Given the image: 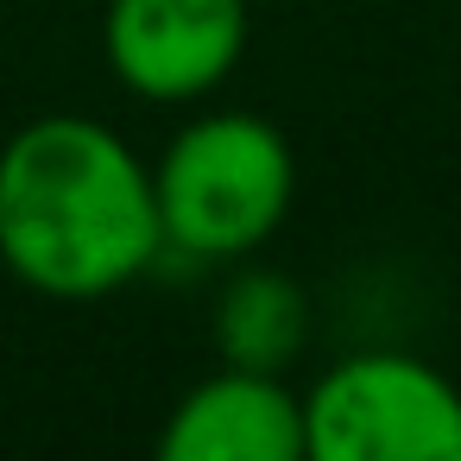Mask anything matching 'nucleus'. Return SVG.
<instances>
[{
    "instance_id": "obj_1",
    "label": "nucleus",
    "mask_w": 461,
    "mask_h": 461,
    "mask_svg": "<svg viewBox=\"0 0 461 461\" xmlns=\"http://www.w3.org/2000/svg\"><path fill=\"white\" fill-rule=\"evenodd\" d=\"M165 259L152 158L95 114L51 108L0 146V266L58 303H95Z\"/></svg>"
},
{
    "instance_id": "obj_2",
    "label": "nucleus",
    "mask_w": 461,
    "mask_h": 461,
    "mask_svg": "<svg viewBox=\"0 0 461 461\" xmlns=\"http://www.w3.org/2000/svg\"><path fill=\"white\" fill-rule=\"evenodd\" d=\"M152 196L165 253L215 266L253 259L297 203V158L266 114L203 108L152 158Z\"/></svg>"
},
{
    "instance_id": "obj_3",
    "label": "nucleus",
    "mask_w": 461,
    "mask_h": 461,
    "mask_svg": "<svg viewBox=\"0 0 461 461\" xmlns=\"http://www.w3.org/2000/svg\"><path fill=\"white\" fill-rule=\"evenodd\" d=\"M310 461H461V385L404 354L366 348L303 392Z\"/></svg>"
},
{
    "instance_id": "obj_4",
    "label": "nucleus",
    "mask_w": 461,
    "mask_h": 461,
    "mask_svg": "<svg viewBox=\"0 0 461 461\" xmlns=\"http://www.w3.org/2000/svg\"><path fill=\"white\" fill-rule=\"evenodd\" d=\"M247 39V0H108L102 14V51L114 83L152 108L209 102L240 70Z\"/></svg>"
},
{
    "instance_id": "obj_5",
    "label": "nucleus",
    "mask_w": 461,
    "mask_h": 461,
    "mask_svg": "<svg viewBox=\"0 0 461 461\" xmlns=\"http://www.w3.org/2000/svg\"><path fill=\"white\" fill-rule=\"evenodd\" d=\"M158 455L165 461H310L303 392L285 373L221 360L171 404L158 429Z\"/></svg>"
},
{
    "instance_id": "obj_6",
    "label": "nucleus",
    "mask_w": 461,
    "mask_h": 461,
    "mask_svg": "<svg viewBox=\"0 0 461 461\" xmlns=\"http://www.w3.org/2000/svg\"><path fill=\"white\" fill-rule=\"evenodd\" d=\"M310 341V297L278 266H234V278L215 297V354L228 366L291 373Z\"/></svg>"
}]
</instances>
